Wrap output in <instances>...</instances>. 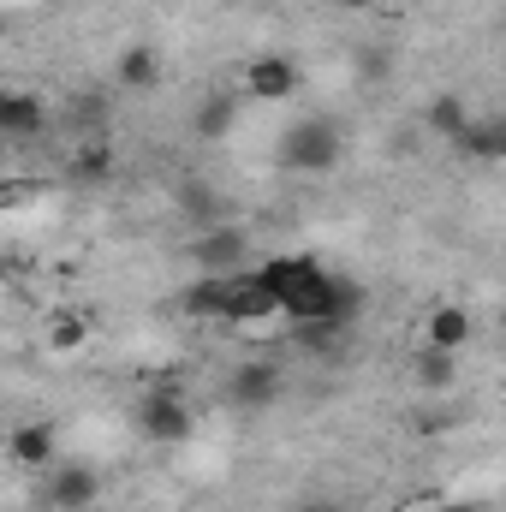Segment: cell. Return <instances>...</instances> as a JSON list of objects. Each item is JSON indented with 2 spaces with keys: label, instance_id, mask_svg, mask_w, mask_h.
I'll use <instances>...</instances> for the list:
<instances>
[{
  "label": "cell",
  "instance_id": "5b68a950",
  "mask_svg": "<svg viewBox=\"0 0 506 512\" xmlns=\"http://www.w3.org/2000/svg\"><path fill=\"white\" fill-rule=\"evenodd\" d=\"M280 393H286V370H280L274 358H245V364L227 376V399L245 405V411H268Z\"/></svg>",
  "mask_w": 506,
  "mask_h": 512
},
{
  "label": "cell",
  "instance_id": "9c48e42d",
  "mask_svg": "<svg viewBox=\"0 0 506 512\" xmlns=\"http://www.w3.org/2000/svg\"><path fill=\"white\" fill-rule=\"evenodd\" d=\"M0 131L6 137H42L48 131V102L36 90H0Z\"/></svg>",
  "mask_w": 506,
  "mask_h": 512
},
{
  "label": "cell",
  "instance_id": "9a60e30c",
  "mask_svg": "<svg viewBox=\"0 0 506 512\" xmlns=\"http://www.w3.org/2000/svg\"><path fill=\"white\" fill-rule=\"evenodd\" d=\"M239 108H245V96H239V90H221V96H209V102H203V108H197V137H203V143H221V137H227V131L239 126Z\"/></svg>",
  "mask_w": 506,
  "mask_h": 512
},
{
  "label": "cell",
  "instance_id": "ac0fdd59",
  "mask_svg": "<svg viewBox=\"0 0 506 512\" xmlns=\"http://www.w3.org/2000/svg\"><path fill=\"white\" fill-rule=\"evenodd\" d=\"M298 512H340V507H328V501H310V507H298Z\"/></svg>",
  "mask_w": 506,
  "mask_h": 512
},
{
  "label": "cell",
  "instance_id": "277c9868",
  "mask_svg": "<svg viewBox=\"0 0 506 512\" xmlns=\"http://www.w3.org/2000/svg\"><path fill=\"white\" fill-rule=\"evenodd\" d=\"M96 495H102L96 465H72V459H60V465L42 471V501H48L54 512H90L96 507Z\"/></svg>",
  "mask_w": 506,
  "mask_h": 512
},
{
  "label": "cell",
  "instance_id": "7a4b0ae2",
  "mask_svg": "<svg viewBox=\"0 0 506 512\" xmlns=\"http://www.w3.org/2000/svg\"><path fill=\"white\" fill-rule=\"evenodd\" d=\"M304 90V66L292 60V54H256L239 66V96L251 102V108H280V102H292Z\"/></svg>",
  "mask_w": 506,
  "mask_h": 512
},
{
  "label": "cell",
  "instance_id": "52a82bcc",
  "mask_svg": "<svg viewBox=\"0 0 506 512\" xmlns=\"http://www.w3.org/2000/svg\"><path fill=\"white\" fill-rule=\"evenodd\" d=\"M191 256L203 274H239L245 256H251V233L245 227H215V233H197L191 239Z\"/></svg>",
  "mask_w": 506,
  "mask_h": 512
},
{
  "label": "cell",
  "instance_id": "8fae6325",
  "mask_svg": "<svg viewBox=\"0 0 506 512\" xmlns=\"http://www.w3.org/2000/svg\"><path fill=\"white\" fill-rule=\"evenodd\" d=\"M42 346H48L54 358H78V352L90 346V316H78V310H48Z\"/></svg>",
  "mask_w": 506,
  "mask_h": 512
},
{
  "label": "cell",
  "instance_id": "2e32d148",
  "mask_svg": "<svg viewBox=\"0 0 506 512\" xmlns=\"http://www.w3.org/2000/svg\"><path fill=\"white\" fill-rule=\"evenodd\" d=\"M114 78H120L126 90H149V84H161V54H155L149 42H131L126 54H120V66H114Z\"/></svg>",
  "mask_w": 506,
  "mask_h": 512
},
{
  "label": "cell",
  "instance_id": "4fadbf2b",
  "mask_svg": "<svg viewBox=\"0 0 506 512\" xmlns=\"http://www.w3.org/2000/svg\"><path fill=\"white\" fill-rule=\"evenodd\" d=\"M179 310L197 316V322H227V280L221 274H203L179 292Z\"/></svg>",
  "mask_w": 506,
  "mask_h": 512
},
{
  "label": "cell",
  "instance_id": "e0dca14e",
  "mask_svg": "<svg viewBox=\"0 0 506 512\" xmlns=\"http://www.w3.org/2000/svg\"><path fill=\"white\" fill-rule=\"evenodd\" d=\"M108 167H114L108 143H84V149H78V173H84V179H108Z\"/></svg>",
  "mask_w": 506,
  "mask_h": 512
},
{
  "label": "cell",
  "instance_id": "5bb4252c",
  "mask_svg": "<svg viewBox=\"0 0 506 512\" xmlns=\"http://www.w3.org/2000/svg\"><path fill=\"white\" fill-rule=\"evenodd\" d=\"M411 382L423 393H447L459 382V352H435V346H417L411 352Z\"/></svg>",
  "mask_w": 506,
  "mask_h": 512
},
{
  "label": "cell",
  "instance_id": "7c38bea8",
  "mask_svg": "<svg viewBox=\"0 0 506 512\" xmlns=\"http://www.w3.org/2000/svg\"><path fill=\"white\" fill-rule=\"evenodd\" d=\"M477 120V108L465 102V96H453V90H441V96H429V108H423V126L435 131V137H447V143H459L465 131Z\"/></svg>",
  "mask_w": 506,
  "mask_h": 512
},
{
  "label": "cell",
  "instance_id": "3957f363",
  "mask_svg": "<svg viewBox=\"0 0 506 512\" xmlns=\"http://www.w3.org/2000/svg\"><path fill=\"white\" fill-rule=\"evenodd\" d=\"M137 429H143V441H155V447H179V441H191V429H197L191 399L173 393V387H149V393L137 399Z\"/></svg>",
  "mask_w": 506,
  "mask_h": 512
},
{
  "label": "cell",
  "instance_id": "30bf717a",
  "mask_svg": "<svg viewBox=\"0 0 506 512\" xmlns=\"http://www.w3.org/2000/svg\"><path fill=\"white\" fill-rule=\"evenodd\" d=\"M465 161H483V167H501L506 161V114H477L471 131L453 143Z\"/></svg>",
  "mask_w": 506,
  "mask_h": 512
},
{
  "label": "cell",
  "instance_id": "6da1fadb",
  "mask_svg": "<svg viewBox=\"0 0 506 512\" xmlns=\"http://www.w3.org/2000/svg\"><path fill=\"white\" fill-rule=\"evenodd\" d=\"M274 155H280L286 173L322 179V173H334L346 161V131L334 126V120H322V114H310V120H292L286 126V137L274 143Z\"/></svg>",
  "mask_w": 506,
  "mask_h": 512
},
{
  "label": "cell",
  "instance_id": "ba28073f",
  "mask_svg": "<svg viewBox=\"0 0 506 512\" xmlns=\"http://www.w3.org/2000/svg\"><path fill=\"white\" fill-rule=\"evenodd\" d=\"M471 334H477V316H471L465 304H453V298L429 304V316H423V346H435V352H465Z\"/></svg>",
  "mask_w": 506,
  "mask_h": 512
},
{
  "label": "cell",
  "instance_id": "8992f818",
  "mask_svg": "<svg viewBox=\"0 0 506 512\" xmlns=\"http://www.w3.org/2000/svg\"><path fill=\"white\" fill-rule=\"evenodd\" d=\"M54 453H60V429H54L48 417L12 423V435H6V459H12L18 471H48V465H60Z\"/></svg>",
  "mask_w": 506,
  "mask_h": 512
}]
</instances>
